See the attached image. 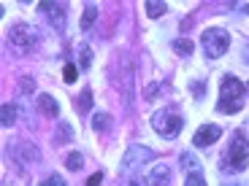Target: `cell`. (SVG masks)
I'll list each match as a JSON object with an SVG mask.
<instances>
[{
  "label": "cell",
  "instance_id": "1",
  "mask_svg": "<svg viewBox=\"0 0 249 186\" xmlns=\"http://www.w3.org/2000/svg\"><path fill=\"white\" fill-rule=\"evenodd\" d=\"M244 97H247V84L241 78H236V76H225L222 89H219L217 111L219 113H238L244 108Z\"/></svg>",
  "mask_w": 249,
  "mask_h": 186
},
{
  "label": "cell",
  "instance_id": "2",
  "mask_svg": "<svg viewBox=\"0 0 249 186\" xmlns=\"http://www.w3.org/2000/svg\"><path fill=\"white\" fill-rule=\"evenodd\" d=\"M249 165V140H247V132L236 130L233 132V143L228 146V154H225V165L222 168L228 173H241L247 170Z\"/></svg>",
  "mask_w": 249,
  "mask_h": 186
},
{
  "label": "cell",
  "instance_id": "3",
  "mask_svg": "<svg viewBox=\"0 0 249 186\" xmlns=\"http://www.w3.org/2000/svg\"><path fill=\"white\" fill-rule=\"evenodd\" d=\"M38 44V30L33 25H25V22H19V25H14L11 30H8V49L14 51V54H30L33 49H36Z\"/></svg>",
  "mask_w": 249,
  "mask_h": 186
},
{
  "label": "cell",
  "instance_id": "4",
  "mask_svg": "<svg viewBox=\"0 0 249 186\" xmlns=\"http://www.w3.org/2000/svg\"><path fill=\"white\" fill-rule=\"evenodd\" d=\"M200 46H203L206 57L219 60V57L228 51V46H231V32L222 30V27H209V30L200 35Z\"/></svg>",
  "mask_w": 249,
  "mask_h": 186
},
{
  "label": "cell",
  "instance_id": "5",
  "mask_svg": "<svg viewBox=\"0 0 249 186\" xmlns=\"http://www.w3.org/2000/svg\"><path fill=\"white\" fill-rule=\"evenodd\" d=\"M152 127H155V132H160L162 138L174 140L181 132V127H184V119H181L174 108H162V111H157L155 116H152Z\"/></svg>",
  "mask_w": 249,
  "mask_h": 186
},
{
  "label": "cell",
  "instance_id": "6",
  "mask_svg": "<svg viewBox=\"0 0 249 186\" xmlns=\"http://www.w3.org/2000/svg\"><path fill=\"white\" fill-rule=\"evenodd\" d=\"M152 156H155V151H152V149H146V146H141V143H133L130 149H127V154L122 156L119 173H130L133 168H138L141 162H149Z\"/></svg>",
  "mask_w": 249,
  "mask_h": 186
},
{
  "label": "cell",
  "instance_id": "7",
  "mask_svg": "<svg viewBox=\"0 0 249 186\" xmlns=\"http://www.w3.org/2000/svg\"><path fill=\"white\" fill-rule=\"evenodd\" d=\"M219 135H222V130H219L217 124H203V127H198L193 135V146L195 149H209L212 143L219 140Z\"/></svg>",
  "mask_w": 249,
  "mask_h": 186
},
{
  "label": "cell",
  "instance_id": "8",
  "mask_svg": "<svg viewBox=\"0 0 249 186\" xmlns=\"http://www.w3.org/2000/svg\"><path fill=\"white\" fill-rule=\"evenodd\" d=\"M38 8H41V11H46L49 22L62 32V27H65V3H41Z\"/></svg>",
  "mask_w": 249,
  "mask_h": 186
},
{
  "label": "cell",
  "instance_id": "9",
  "mask_svg": "<svg viewBox=\"0 0 249 186\" xmlns=\"http://www.w3.org/2000/svg\"><path fill=\"white\" fill-rule=\"evenodd\" d=\"M14 156L19 159V165H36V162L41 159V151H38L36 146H33V143L22 140V143L17 146V149H14Z\"/></svg>",
  "mask_w": 249,
  "mask_h": 186
},
{
  "label": "cell",
  "instance_id": "10",
  "mask_svg": "<svg viewBox=\"0 0 249 186\" xmlns=\"http://www.w3.org/2000/svg\"><path fill=\"white\" fill-rule=\"evenodd\" d=\"M146 184L149 186H171V168L168 165H155L149 178H146Z\"/></svg>",
  "mask_w": 249,
  "mask_h": 186
},
{
  "label": "cell",
  "instance_id": "11",
  "mask_svg": "<svg viewBox=\"0 0 249 186\" xmlns=\"http://www.w3.org/2000/svg\"><path fill=\"white\" fill-rule=\"evenodd\" d=\"M38 111L44 113V116H60V103H57L54 97H52V94H38Z\"/></svg>",
  "mask_w": 249,
  "mask_h": 186
},
{
  "label": "cell",
  "instance_id": "12",
  "mask_svg": "<svg viewBox=\"0 0 249 186\" xmlns=\"http://www.w3.org/2000/svg\"><path fill=\"white\" fill-rule=\"evenodd\" d=\"M17 106H14V103H3V106H0V124H3V127H14V124H17Z\"/></svg>",
  "mask_w": 249,
  "mask_h": 186
},
{
  "label": "cell",
  "instance_id": "13",
  "mask_svg": "<svg viewBox=\"0 0 249 186\" xmlns=\"http://www.w3.org/2000/svg\"><path fill=\"white\" fill-rule=\"evenodd\" d=\"M92 130L95 132H108L111 130V113H106V111L95 113L92 116Z\"/></svg>",
  "mask_w": 249,
  "mask_h": 186
},
{
  "label": "cell",
  "instance_id": "14",
  "mask_svg": "<svg viewBox=\"0 0 249 186\" xmlns=\"http://www.w3.org/2000/svg\"><path fill=\"white\" fill-rule=\"evenodd\" d=\"M89 108H92V89L84 87L79 94V100H76V111L79 113H89Z\"/></svg>",
  "mask_w": 249,
  "mask_h": 186
},
{
  "label": "cell",
  "instance_id": "15",
  "mask_svg": "<svg viewBox=\"0 0 249 186\" xmlns=\"http://www.w3.org/2000/svg\"><path fill=\"white\" fill-rule=\"evenodd\" d=\"M98 6H92V3H89V6H84V14H81V30H89V27L95 25V19H98Z\"/></svg>",
  "mask_w": 249,
  "mask_h": 186
},
{
  "label": "cell",
  "instance_id": "16",
  "mask_svg": "<svg viewBox=\"0 0 249 186\" xmlns=\"http://www.w3.org/2000/svg\"><path fill=\"white\" fill-rule=\"evenodd\" d=\"M174 51L179 57H190L195 51V46H193V41H190V38H176V41H174Z\"/></svg>",
  "mask_w": 249,
  "mask_h": 186
},
{
  "label": "cell",
  "instance_id": "17",
  "mask_svg": "<svg viewBox=\"0 0 249 186\" xmlns=\"http://www.w3.org/2000/svg\"><path fill=\"white\" fill-rule=\"evenodd\" d=\"M79 68H81V70L92 68V49H89L87 44L79 46Z\"/></svg>",
  "mask_w": 249,
  "mask_h": 186
},
{
  "label": "cell",
  "instance_id": "18",
  "mask_svg": "<svg viewBox=\"0 0 249 186\" xmlns=\"http://www.w3.org/2000/svg\"><path fill=\"white\" fill-rule=\"evenodd\" d=\"M143 8H146V14H149L152 19H160L162 14L168 11V6H165V3H160V0H149V3H146Z\"/></svg>",
  "mask_w": 249,
  "mask_h": 186
},
{
  "label": "cell",
  "instance_id": "19",
  "mask_svg": "<svg viewBox=\"0 0 249 186\" xmlns=\"http://www.w3.org/2000/svg\"><path fill=\"white\" fill-rule=\"evenodd\" d=\"M65 168L68 170H81L84 168V156H81L79 151H71V154L65 156Z\"/></svg>",
  "mask_w": 249,
  "mask_h": 186
},
{
  "label": "cell",
  "instance_id": "20",
  "mask_svg": "<svg viewBox=\"0 0 249 186\" xmlns=\"http://www.w3.org/2000/svg\"><path fill=\"white\" fill-rule=\"evenodd\" d=\"M181 165H184L190 173H200V162L195 159V154H190V151H184V154H181Z\"/></svg>",
  "mask_w": 249,
  "mask_h": 186
},
{
  "label": "cell",
  "instance_id": "21",
  "mask_svg": "<svg viewBox=\"0 0 249 186\" xmlns=\"http://www.w3.org/2000/svg\"><path fill=\"white\" fill-rule=\"evenodd\" d=\"M71 138H73L71 124H68V122H60V135L54 138V143H71Z\"/></svg>",
  "mask_w": 249,
  "mask_h": 186
},
{
  "label": "cell",
  "instance_id": "22",
  "mask_svg": "<svg viewBox=\"0 0 249 186\" xmlns=\"http://www.w3.org/2000/svg\"><path fill=\"white\" fill-rule=\"evenodd\" d=\"M76 78H79V68H76V62H68V65L62 68V81H68V84H73Z\"/></svg>",
  "mask_w": 249,
  "mask_h": 186
},
{
  "label": "cell",
  "instance_id": "23",
  "mask_svg": "<svg viewBox=\"0 0 249 186\" xmlns=\"http://www.w3.org/2000/svg\"><path fill=\"white\" fill-rule=\"evenodd\" d=\"M19 92H22V94H33V92H36V78L22 76V78H19Z\"/></svg>",
  "mask_w": 249,
  "mask_h": 186
},
{
  "label": "cell",
  "instance_id": "24",
  "mask_svg": "<svg viewBox=\"0 0 249 186\" xmlns=\"http://www.w3.org/2000/svg\"><path fill=\"white\" fill-rule=\"evenodd\" d=\"M184 186H206V178L200 173H190L184 178Z\"/></svg>",
  "mask_w": 249,
  "mask_h": 186
},
{
  "label": "cell",
  "instance_id": "25",
  "mask_svg": "<svg viewBox=\"0 0 249 186\" xmlns=\"http://www.w3.org/2000/svg\"><path fill=\"white\" fill-rule=\"evenodd\" d=\"M41 186H68V184H65V178H62V175L52 173V175H49V178H46Z\"/></svg>",
  "mask_w": 249,
  "mask_h": 186
},
{
  "label": "cell",
  "instance_id": "26",
  "mask_svg": "<svg viewBox=\"0 0 249 186\" xmlns=\"http://www.w3.org/2000/svg\"><path fill=\"white\" fill-rule=\"evenodd\" d=\"M100 184H103V173H100V170H98V173H92V175L87 178V186H100Z\"/></svg>",
  "mask_w": 249,
  "mask_h": 186
},
{
  "label": "cell",
  "instance_id": "27",
  "mask_svg": "<svg viewBox=\"0 0 249 186\" xmlns=\"http://www.w3.org/2000/svg\"><path fill=\"white\" fill-rule=\"evenodd\" d=\"M127 186H149V184H146V178H141V175H133V178L127 181Z\"/></svg>",
  "mask_w": 249,
  "mask_h": 186
},
{
  "label": "cell",
  "instance_id": "28",
  "mask_svg": "<svg viewBox=\"0 0 249 186\" xmlns=\"http://www.w3.org/2000/svg\"><path fill=\"white\" fill-rule=\"evenodd\" d=\"M244 62H247V65H249V46H247V49H244Z\"/></svg>",
  "mask_w": 249,
  "mask_h": 186
},
{
  "label": "cell",
  "instance_id": "29",
  "mask_svg": "<svg viewBox=\"0 0 249 186\" xmlns=\"http://www.w3.org/2000/svg\"><path fill=\"white\" fill-rule=\"evenodd\" d=\"M228 186H244V184H228Z\"/></svg>",
  "mask_w": 249,
  "mask_h": 186
},
{
  "label": "cell",
  "instance_id": "30",
  "mask_svg": "<svg viewBox=\"0 0 249 186\" xmlns=\"http://www.w3.org/2000/svg\"><path fill=\"white\" fill-rule=\"evenodd\" d=\"M247 14H249V6H247Z\"/></svg>",
  "mask_w": 249,
  "mask_h": 186
}]
</instances>
